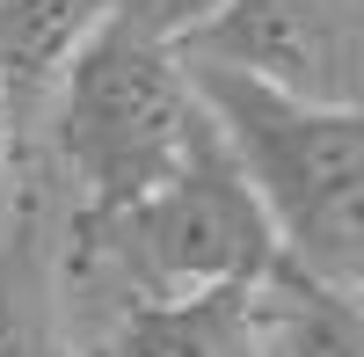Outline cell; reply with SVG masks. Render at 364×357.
<instances>
[{"label": "cell", "instance_id": "9c48e42d", "mask_svg": "<svg viewBox=\"0 0 364 357\" xmlns=\"http://www.w3.org/2000/svg\"><path fill=\"white\" fill-rule=\"evenodd\" d=\"M211 8H219V0H117V22H132V29H146V37L175 44V37H190Z\"/></svg>", "mask_w": 364, "mask_h": 357}, {"label": "cell", "instance_id": "30bf717a", "mask_svg": "<svg viewBox=\"0 0 364 357\" xmlns=\"http://www.w3.org/2000/svg\"><path fill=\"white\" fill-rule=\"evenodd\" d=\"M22 161V139L8 132V117H0V197H8V168Z\"/></svg>", "mask_w": 364, "mask_h": 357}, {"label": "cell", "instance_id": "52a82bcc", "mask_svg": "<svg viewBox=\"0 0 364 357\" xmlns=\"http://www.w3.org/2000/svg\"><path fill=\"white\" fill-rule=\"evenodd\" d=\"M117 15V0H0V117L22 139L51 102L66 58Z\"/></svg>", "mask_w": 364, "mask_h": 357}, {"label": "cell", "instance_id": "5b68a950", "mask_svg": "<svg viewBox=\"0 0 364 357\" xmlns=\"http://www.w3.org/2000/svg\"><path fill=\"white\" fill-rule=\"evenodd\" d=\"M0 357H73V292L37 183L0 197Z\"/></svg>", "mask_w": 364, "mask_h": 357}, {"label": "cell", "instance_id": "277c9868", "mask_svg": "<svg viewBox=\"0 0 364 357\" xmlns=\"http://www.w3.org/2000/svg\"><path fill=\"white\" fill-rule=\"evenodd\" d=\"M175 58L226 66L299 102L357 110L364 0H219L190 37H175Z\"/></svg>", "mask_w": 364, "mask_h": 357}, {"label": "cell", "instance_id": "3957f363", "mask_svg": "<svg viewBox=\"0 0 364 357\" xmlns=\"http://www.w3.org/2000/svg\"><path fill=\"white\" fill-rule=\"evenodd\" d=\"M51 154L73 183V219L124 212L190 161L204 102L182 73L175 44L132 22H102L51 87Z\"/></svg>", "mask_w": 364, "mask_h": 357}, {"label": "cell", "instance_id": "8992f818", "mask_svg": "<svg viewBox=\"0 0 364 357\" xmlns=\"http://www.w3.org/2000/svg\"><path fill=\"white\" fill-rule=\"evenodd\" d=\"M73 357H255L248 350V292L102 299L95 321H73Z\"/></svg>", "mask_w": 364, "mask_h": 357}, {"label": "cell", "instance_id": "6da1fadb", "mask_svg": "<svg viewBox=\"0 0 364 357\" xmlns=\"http://www.w3.org/2000/svg\"><path fill=\"white\" fill-rule=\"evenodd\" d=\"M197 102L219 132L226 161L240 168L248 197L262 204L277 255L321 284H364V117L277 95L226 66H190Z\"/></svg>", "mask_w": 364, "mask_h": 357}, {"label": "cell", "instance_id": "7a4b0ae2", "mask_svg": "<svg viewBox=\"0 0 364 357\" xmlns=\"http://www.w3.org/2000/svg\"><path fill=\"white\" fill-rule=\"evenodd\" d=\"M269 262H277V233H269L262 204L248 197L240 168L226 161L211 117L190 161L161 190H146L139 204L102 219H66V248H58L66 292H95V299L248 292Z\"/></svg>", "mask_w": 364, "mask_h": 357}, {"label": "cell", "instance_id": "ba28073f", "mask_svg": "<svg viewBox=\"0 0 364 357\" xmlns=\"http://www.w3.org/2000/svg\"><path fill=\"white\" fill-rule=\"evenodd\" d=\"M248 350L255 357H364L357 292L321 284L277 255L248 284Z\"/></svg>", "mask_w": 364, "mask_h": 357}]
</instances>
